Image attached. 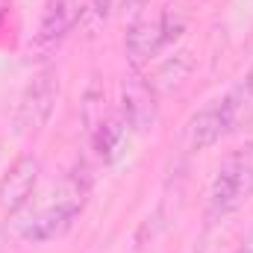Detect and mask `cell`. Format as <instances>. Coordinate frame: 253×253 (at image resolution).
I'll use <instances>...</instances> for the list:
<instances>
[{
	"mask_svg": "<svg viewBox=\"0 0 253 253\" xmlns=\"http://www.w3.org/2000/svg\"><path fill=\"white\" fill-rule=\"evenodd\" d=\"M253 194V147L236 150L218 168V177L209 189L206 221H224L236 206Z\"/></svg>",
	"mask_w": 253,
	"mask_h": 253,
	"instance_id": "obj_1",
	"label": "cell"
},
{
	"mask_svg": "<svg viewBox=\"0 0 253 253\" xmlns=\"http://www.w3.org/2000/svg\"><path fill=\"white\" fill-rule=\"evenodd\" d=\"M59 97V74L56 68H44L33 77V83L24 88L18 112H15V132L21 138H36L47 126L53 106Z\"/></svg>",
	"mask_w": 253,
	"mask_h": 253,
	"instance_id": "obj_2",
	"label": "cell"
},
{
	"mask_svg": "<svg viewBox=\"0 0 253 253\" xmlns=\"http://www.w3.org/2000/svg\"><path fill=\"white\" fill-rule=\"evenodd\" d=\"M183 18L174 12H159V15H144L138 18L129 30H126V42H124V50L129 56V62L135 65H144L150 56H156L165 44H171L180 33H183Z\"/></svg>",
	"mask_w": 253,
	"mask_h": 253,
	"instance_id": "obj_3",
	"label": "cell"
},
{
	"mask_svg": "<svg viewBox=\"0 0 253 253\" xmlns=\"http://www.w3.org/2000/svg\"><path fill=\"white\" fill-rule=\"evenodd\" d=\"M85 191L74 189L68 197L62 200H56L53 206H47L44 212H39L33 221H30V227L24 230V239L27 242H53V239H59L65 236L71 227H74V221L80 218V212H83V197Z\"/></svg>",
	"mask_w": 253,
	"mask_h": 253,
	"instance_id": "obj_4",
	"label": "cell"
},
{
	"mask_svg": "<svg viewBox=\"0 0 253 253\" xmlns=\"http://www.w3.org/2000/svg\"><path fill=\"white\" fill-rule=\"evenodd\" d=\"M39 174H42V162H39L36 153L15 156V162L0 177V209L6 215H12V212L27 206L30 194L36 189V183H39Z\"/></svg>",
	"mask_w": 253,
	"mask_h": 253,
	"instance_id": "obj_5",
	"label": "cell"
},
{
	"mask_svg": "<svg viewBox=\"0 0 253 253\" xmlns=\"http://www.w3.org/2000/svg\"><path fill=\"white\" fill-rule=\"evenodd\" d=\"M121 121L132 132H147L156 124V91L141 74H129L121 85Z\"/></svg>",
	"mask_w": 253,
	"mask_h": 253,
	"instance_id": "obj_6",
	"label": "cell"
},
{
	"mask_svg": "<svg viewBox=\"0 0 253 253\" xmlns=\"http://www.w3.org/2000/svg\"><path fill=\"white\" fill-rule=\"evenodd\" d=\"M80 0H53L42 18V27H39V36H36V50L42 56L53 53L62 39L71 33L74 21H80Z\"/></svg>",
	"mask_w": 253,
	"mask_h": 253,
	"instance_id": "obj_7",
	"label": "cell"
},
{
	"mask_svg": "<svg viewBox=\"0 0 253 253\" xmlns=\"http://www.w3.org/2000/svg\"><path fill=\"white\" fill-rule=\"evenodd\" d=\"M227 135V126L221 118V109H218V100H212L209 106H203L186 126V138H189L191 150H206V147H215L221 138Z\"/></svg>",
	"mask_w": 253,
	"mask_h": 253,
	"instance_id": "obj_8",
	"label": "cell"
},
{
	"mask_svg": "<svg viewBox=\"0 0 253 253\" xmlns=\"http://www.w3.org/2000/svg\"><path fill=\"white\" fill-rule=\"evenodd\" d=\"M124 121L121 115H109V118H100L97 124L91 126V144L97 150L100 159H115L118 147H121V138H124Z\"/></svg>",
	"mask_w": 253,
	"mask_h": 253,
	"instance_id": "obj_9",
	"label": "cell"
},
{
	"mask_svg": "<svg viewBox=\"0 0 253 253\" xmlns=\"http://www.w3.org/2000/svg\"><path fill=\"white\" fill-rule=\"evenodd\" d=\"M189 74H191V56L183 50V53H174L171 59H165L159 65L150 85H153V91H177L189 80Z\"/></svg>",
	"mask_w": 253,
	"mask_h": 253,
	"instance_id": "obj_10",
	"label": "cell"
},
{
	"mask_svg": "<svg viewBox=\"0 0 253 253\" xmlns=\"http://www.w3.org/2000/svg\"><path fill=\"white\" fill-rule=\"evenodd\" d=\"M9 18V0H0V24Z\"/></svg>",
	"mask_w": 253,
	"mask_h": 253,
	"instance_id": "obj_11",
	"label": "cell"
},
{
	"mask_svg": "<svg viewBox=\"0 0 253 253\" xmlns=\"http://www.w3.org/2000/svg\"><path fill=\"white\" fill-rule=\"evenodd\" d=\"M236 253H253V236H251V239H248V242H245V245H242Z\"/></svg>",
	"mask_w": 253,
	"mask_h": 253,
	"instance_id": "obj_12",
	"label": "cell"
},
{
	"mask_svg": "<svg viewBox=\"0 0 253 253\" xmlns=\"http://www.w3.org/2000/svg\"><path fill=\"white\" fill-rule=\"evenodd\" d=\"M251 121H253V112H251Z\"/></svg>",
	"mask_w": 253,
	"mask_h": 253,
	"instance_id": "obj_13",
	"label": "cell"
}]
</instances>
